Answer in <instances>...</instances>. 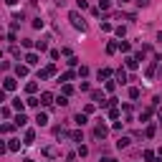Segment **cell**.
<instances>
[{"instance_id":"cell-9","label":"cell","mask_w":162,"mask_h":162,"mask_svg":"<svg viewBox=\"0 0 162 162\" xmlns=\"http://www.w3.org/2000/svg\"><path fill=\"white\" fill-rule=\"evenodd\" d=\"M15 74H18V76H28V66H20V64H18V66H15Z\"/></svg>"},{"instance_id":"cell-16","label":"cell","mask_w":162,"mask_h":162,"mask_svg":"<svg viewBox=\"0 0 162 162\" xmlns=\"http://www.w3.org/2000/svg\"><path fill=\"white\" fill-rule=\"evenodd\" d=\"M109 76H112L109 69H101V71H99V81H101V79H109Z\"/></svg>"},{"instance_id":"cell-12","label":"cell","mask_w":162,"mask_h":162,"mask_svg":"<svg viewBox=\"0 0 162 162\" xmlns=\"http://www.w3.org/2000/svg\"><path fill=\"white\" fill-rule=\"evenodd\" d=\"M129 142H132L129 137H122V139L117 142V147H119V150H122V147H129Z\"/></svg>"},{"instance_id":"cell-28","label":"cell","mask_w":162,"mask_h":162,"mask_svg":"<svg viewBox=\"0 0 162 162\" xmlns=\"http://www.w3.org/2000/svg\"><path fill=\"white\" fill-rule=\"evenodd\" d=\"M147 3H150V0H137V5H142V8H145Z\"/></svg>"},{"instance_id":"cell-14","label":"cell","mask_w":162,"mask_h":162,"mask_svg":"<svg viewBox=\"0 0 162 162\" xmlns=\"http://www.w3.org/2000/svg\"><path fill=\"white\" fill-rule=\"evenodd\" d=\"M26 91H28V94H36V91H38V84H36V81H31V84L26 86Z\"/></svg>"},{"instance_id":"cell-22","label":"cell","mask_w":162,"mask_h":162,"mask_svg":"<svg viewBox=\"0 0 162 162\" xmlns=\"http://www.w3.org/2000/svg\"><path fill=\"white\" fill-rule=\"evenodd\" d=\"M145 137H155V124H150V127L145 129Z\"/></svg>"},{"instance_id":"cell-7","label":"cell","mask_w":162,"mask_h":162,"mask_svg":"<svg viewBox=\"0 0 162 162\" xmlns=\"http://www.w3.org/2000/svg\"><path fill=\"white\" fill-rule=\"evenodd\" d=\"M26 64H28V66H36V64H38V56H36V53H28V56H26Z\"/></svg>"},{"instance_id":"cell-19","label":"cell","mask_w":162,"mask_h":162,"mask_svg":"<svg viewBox=\"0 0 162 162\" xmlns=\"http://www.w3.org/2000/svg\"><path fill=\"white\" fill-rule=\"evenodd\" d=\"M127 69H137V58H132V56L127 58Z\"/></svg>"},{"instance_id":"cell-23","label":"cell","mask_w":162,"mask_h":162,"mask_svg":"<svg viewBox=\"0 0 162 162\" xmlns=\"http://www.w3.org/2000/svg\"><path fill=\"white\" fill-rule=\"evenodd\" d=\"M26 104H28V107H38V104H40V99H33V96H31V99L26 101Z\"/></svg>"},{"instance_id":"cell-31","label":"cell","mask_w":162,"mask_h":162,"mask_svg":"<svg viewBox=\"0 0 162 162\" xmlns=\"http://www.w3.org/2000/svg\"><path fill=\"white\" fill-rule=\"evenodd\" d=\"M157 117H160V124H162V109H160V114H157Z\"/></svg>"},{"instance_id":"cell-4","label":"cell","mask_w":162,"mask_h":162,"mask_svg":"<svg viewBox=\"0 0 162 162\" xmlns=\"http://www.w3.org/2000/svg\"><path fill=\"white\" fill-rule=\"evenodd\" d=\"M51 101H53V94H51V91H43V94H40V104H43V107H51Z\"/></svg>"},{"instance_id":"cell-8","label":"cell","mask_w":162,"mask_h":162,"mask_svg":"<svg viewBox=\"0 0 162 162\" xmlns=\"http://www.w3.org/2000/svg\"><path fill=\"white\" fill-rule=\"evenodd\" d=\"M43 155H46V157H51V160H53V157H58L56 147H46V150H43Z\"/></svg>"},{"instance_id":"cell-17","label":"cell","mask_w":162,"mask_h":162,"mask_svg":"<svg viewBox=\"0 0 162 162\" xmlns=\"http://www.w3.org/2000/svg\"><path fill=\"white\" fill-rule=\"evenodd\" d=\"M33 139H36V134H33V129H28V132H26V145H31Z\"/></svg>"},{"instance_id":"cell-5","label":"cell","mask_w":162,"mask_h":162,"mask_svg":"<svg viewBox=\"0 0 162 162\" xmlns=\"http://www.w3.org/2000/svg\"><path fill=\"white\" fill-rule=\"evenodd\" d=\"M15 86H18V81H15V79H10V76L3 81V89H5V91H13Z\"/></svg>"},{"instance_id":"cell-33","label":"cell","mask_w":162,"mask_h":162,"mask_svg":"<svg viewBox=\"0 0 162 162\" xmlns=\"http://www.w3.org/2000/svg\"><path fill=\"white\" fill-rule=\"evenodd\" d=\"M160 157H162V150H160Z\"/></svg>"},{"instance_id":"cell-32","label":"cell","mask_w":162,"mask_h":162,"mask_svg":"<svg viewBox=\"0 0 162 162\" xmlns=\"http://www.w3.org/2000/svg\"><path fill=\"white\" fill-rule=\"evenodd\" d=\"M119 3H127V0H119Z\"/></svg>"},{"instance_id":"cell-30","label":"cell","mask_w":162,"mask_h":162,"mask_svg":"<svg viewBox=\"0 0 162 162\" xmlns=\"http://www.w3.org/2000/svg\"><path fill=\"white\" fill-rule=\"evenodd\" d=\"M18 3V0H5V5H15Z\"/></svg>"},{"instance_id":"cell-10","label":"cell","mask_w":162,"mask_h":162,"mask_svg":"<svg viewBox=\"0 0 162 162\" xmlns=\"http://www.w3.org/2000/svg\"><path fill=\"white\" fill-rule=\"evenodd\" d=\"M26 122H28V119H26V114H23V112H20V114L15 117V124H18V127H23V124H26Z\"/></svg>"},{"instance_id":"cell-11","label":"cell","mask_w":162,"mask_h":162,"mask_svg":"<svg viewBox=\"0 0 162 162\" xmlns=\"http://www.w3.org/2000/svg\"><path fill=\"white\" fill-rule=\"evenodd\" d=\"M74 122H76L79 127H84V124H86V114H76V119H74Z\"/></svg>"},{"instance_id":"cell-6","label":"cell","mask_w":162,"mask_h":162,"mask_svg":"<svg viewBox=\"0 0 162 162\" xmlns=\"http://www.w3.org/2000/svg\"><path fill=\"white\" fill-rule=\"evenodd\" d=\"M94 137H96V139H104V137H107V127H104V124H99V127L94 129Z\"/></svg>"},{"instance_id":"cell-3","label":"cell","mask_w":162,"mask_h":162,"mask_svg":"<svg viewBox=\"0 0 162 162\" xmlns=\"http://www.w3.org/2000/svg\"><path fill=\"white\" fill-rule=\"evenodd\" d=\"M53 74H56V66H46L43 71H40V74H38V79H51Z\"/></svg>"},{"instance_id":"cell-25","label":"cell","mask_w":162,"mask_h":162,"mask_svg":"<svg viewBox=\"0 0 162 162\" xmlns=\"http://www.w3.org/2000/svg\"><path fill=\"white\" fill-rule=\"evenodd\" d=\"M129 99H139V89H129Z\"/></svg>"},{"instance_id":"cell-29","label":"cell","mask_w":162,"mask_h":162,"mask_svg":"<svg viewBox=\"0 0 162 162\" xmlns=\"http://www.w3.org/2000/svg\"><path fill=\"white\" fill-rule=\"evenodd\" d=\"M99 162H117V160H112V157H104V160H99Z\"/></svg>"},{"instance_id":"cell-21","label":"cell","mask_w":162,"mask_h":162,"mask_svg":"<svg viewBox=\"0 0 162 162\" xmlns=\"http://www.w3.org/2000/svg\"><path fill=\"white\" fill-rule=\"evenodd\" d=\"M13 109H18V112H23V101H20V99H15V101H13Z\"/></svg>"},{"instance_id":"cell-27","label":"cell","mask_w":162,"mask_h":162,"mask_svg":"<svg viewBox=\"0 0 162 162\" xmlns=\"http://www.w3.org/2000/svg\"><path fill=\"white\" fill-rule=\"evenodd\" d=\"M109 117H112V119H117V117H119V109H117V107H112V112H109Z\"/></svg>"},{"instance_id":"cell-2","label":"cell","mask_w":162,"mask_h":162,"mask_svg":"<svg viewBox=\"0 0 162 162\" xmlns=\"http://www.w3.org/2000/svg\"><path fill=\"white\" fill-rule=\"evenodd\" d=\"M36 124H38V127H46V124H48V114H46V112H38Z\"/></svg>"},{"instance_id":"cell-15","label":"cell","mask_w":162,"mask_h":162,"mask_svg":"<svg viewBox=\"0 0 162 162\" xmlns=\"http://www.w3.org/2000/svg\"><path fill=\"white\" fill-rule=\"evenodd\" d=\"M117 79H119V84H127V74H124V71H122V69L117 71Z\"/></svg>"},{"instance_id":"cell-26","label":"cell","mask_w":162,"mask_h":162,"mask_svg":"<svg viewBox=\"0 0 162 162\" xmlns=\"http://www.w3.org/2000/svg\"><path fill=\"white\" fill-rule=\"evenodd\" d=\"M145 160H147V162H152V160H155V152H152V150H147V152H145Z\"/></svg>"},{"instance_id":"cell-24","label":"cell","mask_w":162,"mask_h":162,"mask_svg":"<svg viewBox=\"0 0 162 162\" xmlns=\"http://www.w3.org/2000/svg\"><path fill=\"white\" fill-rule=\"evenodd\" d=\"M117 48H119V43H109V46H107V53H114Z\"/></svg>"},{"instance_id":"cell-20","label":"cell","mask_w":162,"mask_h":162,"mask_svg":"<svg viewBox=\"0 0 162 162\" xmlns=\"http://www.w3.org/2000/svg\"><path fill=\"white\" fill-rule=\"evenodd\" d=\"M74 76H76V74H74V71H66V74H64V76H61V81H71V79H74Z\"/></svg>"},{"instance_id":"cell-1","label":"cell","mask_w":162,"mask_h":162,"mask_svg":"<svg viewBox=\"0 0 162 162\" xmlns=\"http://www.w3.org/2000/svg\"><path fill=\"white\" fill-rule=\"evenodd\" d=\"M69 20H71V26H74V28H79V31H86V23H84V18H81L76 10H71V13H69Z\"/></svg>"},{"instance_id":"cell-13","label":"cell","mask_w":162,"mask_h":162,"mask_svg":"<svg viewBox=\"0 0 162 162\" xmlns=\"http://www.w3.org/2000/svg\"><path fill=\"white\" fill-rule=\"evenodd\" d=\"M8 150H10V152L20 150V142H18V139H10V145H8Z\"/></svg>"},{"instance_id":"cell-18","label":"cell","mask_w":162,"mask_h":162,"mask_svg":"<svg viewBox=\"0 0 162 162\" xmlns=\"http://www.w3.org/2000/svg\"><path fill=\"white\" fill-rule=\"evenodd\" d=\"M36 48H38V51H46L48 43H46V40H36Z\"/></svg>"}]
</instances>
